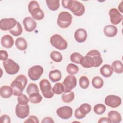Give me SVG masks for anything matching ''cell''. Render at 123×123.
Segmentation results:
<instances>
[{
    "instance_id": "cell-45",
    "label": "cell",
    "mask_w": 123,
    "mask_h": 123,
    "mask_svg": "<svg viewBox=\"0 0 123 123\" xmlns=\"http://www.w3.org/2000/svg\"><path fill=\"white\" fill-rule=\"evenodd\" d=\"M98 123H111V122L109 118L107 117H101L100 118L99 120L98 121Z\"/></svg>"
},
{
    "instance_id": "cell-17",
    "label": "cell",
    "mask_w": 123,
    "mask_h": 123,
    "mask_svg": "<svg viewBox=\"0 0 123 123\" xmlns=\"http://www.w3.org/2000/svg\"><path fill=\"white\" fill-rule=\"evenodd\" d=\"M87 37V33L86 30L83 28L77 29L74 33L75 40L78 43L85 42Z\"/></svg>"
},
{
    "instance_id": "cell-19",
    "label": "cell",
    "mask_w": 123,
    "mask_h": 123,
    "mask_svg": "<svg viewBox=\"0 0 123 123\" xmlns=\"http://www.w3.org/2000/svg\"><path fill=\"white\" fill-rule=\"evenodd\" d=\"M1 45L6 48H10L14 44V40L12 36L9 35L3 36L1 39Z\"/></svg>"
},
{
    "instance_id": "cell-34",
    "label": "cell",
    "mask_w": 123,
    "mask_h": 123,
    "mask_svg": "<svg viewBox=\"0 0 123 123\" xmlns=\"http://www.w3.org/2000/svg\"><path fill=\"white\" fill-rule=\"evenodd\" d=\"M26 92L28 95L34 93H39V89L36 84L30 83L27 86Z\"/></svg>"
},
{
    "instance_id": "cell-5",
    "label": "cell",
    "mask_w": 123,
    "mask_h": 123,
    "mask_svg": "<svg viewBox=\"0 0 123 123\" xmlns=\"http://www.w3.org/2000/svg\"><path fill=\"white\" fill-rule=\"evenodd\" d=\"M72 16L68 12L63 11L60 12L57 19L58 25L62 28L68 27L72 22Z\"/></svg>"
},
{
    "instance_id": "cell-3",
    "label": "cell",
    "mask_w": 123,
    "mask_h": 123,
    "mask_svg": "<svg viewBox=\"0 0 123 123\" xmlns=\"http://www.w3.org/2000/svg\"><path fill=\"white\" fill-rule=\"evenodd\" d=\"M27 83L26 77L23 74L17 76L11 83L10 86L13 90V95L18 96L21 95Z\"/></svg>"
},
{
    "instance_id": "cell-22",
    "label": "cell",
    "mask_w": 123,
    "mask_h": 123,
    "mask_svg": "<svg viewBox=\"0 0 123 123\" xmlns=\"http://www.w3.org/2000/svg\"><path fill=\"white\" fill-rule=\"evenodd\" d=\"M113 69L109 64H104L100 69V73L105 77H110L113 73Z\"/></svg>"
},
{
    "instance_id": "cell-33",
    "label": "cell",
    "mask_w": 123,
    "mask_h": 123,
    "mask_svg": "<svg viewBox=\"0 0 123 123\" xmlns=\"http://www.w3.org/2000/svg\"><path fill=\"white\" fill-rule=\"evenodd\" d=\"M105 106L101 103H98L95 105L94 107V111L98 115L103 114L106 111Z\"/></svg>"
},
{
    "instance_id": "cell-12",
    "label": "cell",
    "mask_w": 123,
    "mask_h": 123,
    "mask_svg": "<svg viewBox=\"0 0 123 123\" xmlns=\"http://www.w3.org/2000/svg\"><path fill=\"white\" fill-rule=\"evenodd\" d=\"M122 103L120 97L114 95L107 96L105 98V103L106 105L112 108L119 107Z\"/></svg>"
},
{
    "instance_id": "cell-18",
    "label": "cell",
    "mask_w": 123,
    "mask_h": 123,
    "mask_svg": "<svg viewBox=\"0 0 123 123\" xmlns=\"http://www.w3.org/2000/svg\"><path fill=\"white\" fill-rule=\"evenodd\" d=\"M103 32L104 34L108 37H111L115 36L117 34L118 30L117 27L113 25H106L104 29Z\"/></svg>"
},
{
    "instance_id": "cell-25",
    "label": "cell",
    "mask_w": 123,
    "mask_h": 123,
    "mask_svg": "<svg viewBox=\"0 0 123 123\" xmlns=\"http://www.w3.org/2000/svg\"><path fill=\"white\" fill-rule=\"evenodd\" d=\"M46 2L48 7L51 11H56L60 7L59 0H46Z\"/></svg>"
},
{
    "instance_id": "cell-21",
    "label": "cell",
    "mask_w": 123,
    "mask_h": 123,
    "mask_svg": "<svg viewBox=\"0 0 123 123\" xmlns=\"http://www.w3.org/2000/svg\"><path fill=\"white\" fill-rule=\"evenodd\" d=\"M108 118L111 123H119L122 120V117L120 113L115 111H111L108 113Z\"/></svg>"
},
{
    "instance_id": "cell-8",
    "label": "cell",
    "mask_w": 123,
    "mask_h": 123,
    "mask_svg": "<svg viewBox=\"0 0 123 123\" xmlns=\"http://www.w3.org/2000/svg\"><path fill=\"white\" fill-rule=\"evenodd\" d=\"M3 65L6 72L10 75L16 74L20 70V66L18 64L11 59H8L4 61Z\"/></svg>"
},
{
    "instance_id": "cell-7",
    "label": "cell",
    "mask_w": 123,
    "mask_h": 123,
    "mask_svg": "<svg viewBox=\"0 0 123 123\" xmlns=\"http://www.w3.org/2000/svg\"><path fill=\"white\" fill-rule=\"evenodd\" d=\"M40 89L43 96L47 98H50L53 97L54 93L50 82L46 79H43L39 82Z\"/></svg>"
},
{
    "instance_id": "cell-37",
    "label": "cell",
    "mask_w": 123,
    "mask_h": 123,
    "mask_svg": "<svg viewBox=\"0 0 123 123\" xmlns=\"http://www.w3.org/2000/svg\"><path fill=\"white\" fill-rule=\"evenodd\" d=\"M78 109L84 115H86L87 114L90 112L91 110V106L88 103H83L81 105Z\"/></svg>"
},
{
    "instance_id": "cell-30",
    "label": "cell",
    "mask_w": 123,
    "mask_h": 123,
    "mask_svg": "<svg viewBox=\"0 0 123 123\" xmlns=\"http://www.w3.org/2000/svg\"><path fill=\"white\" fill-rule=\"evenodd\" d=\"M74 98V94L73 91L64 93L62 95V100L64 102L69 103L72 102Z\"/></svg>"
},
{
    "instance_id": "cell-24",
    "label": "cell",
    "mask_w": 123,
    "mask_h": 123,
    "mask_svg": "<svg viewBox=\"0 0 123 123\" xmlns=\"http://www.w3.org/2000/svg\"><path fill=\"white\" fill-rule=\"evenodd\" d=\"M15 46L18 49L21 51H23L27 49V43L25 38L20 37L17 38L16 39Z\"/></svg>"
},
{
    "instance_id": "cell-26",
    "label": "cell",
    "mask_w": 123,
    "mask_h": 123,
    "mask_svg": "<svg viewBox=\"0 0 123 123\" xmlns=\"http://www.w3.org/2000/svg\"><path fill=\"white\" fill-rule=\"evenodd\" d=\"M113 71L117 74H121L123 72V65L122 62L118 60H116L112 63Z\"/></svg>"
},
{
    "instance_id": "cell-20",
    "label": "cell",
    "mask_w": 123,
    "mask_h": 123,
    "mask_svg": "<svg viewBox=\"0 0 123 123\" xmlns=\"http://www.w3.org/2000/svg\"><path fill=\"white\" fill-rule=\"evenodd\" d=\"M13 94V90L8 86H3L0 89V96L4 98H10Z\"/></svg>"
},
{
    "instance_id": "cell-4",
    "label": "cell",
    "mask_w": 123,
    "mask_h": 123,
    "mask_svg": "<svg viewBox=\"0 0 123 123\" xmlns=\"http://www.w3.org/2000/svg\"><path fill=\"white\" fill-rule=\"evenodd\" d=\"M28 9L34 19L41 20L44 17V13L40 8V6L37 1H30L28 5Z\"/></svg>"
},
{
    "instance_id": "cell-10",
    "label": "cell",
    "mask_w": 123,
    "mask_h": 123,
    "mask_svg": "<svg viewBox=\"0 0 123 123\" xmlns=\"http://www.w3.org/2000/svg\"><path fill=\"white\" fill-rule=\"evenodd\" d=\"M77 84V80L75 76L70 74L67 75L64 78L63 85L64 87V93H67L71 91L75 87Z\"/></svg>"
},
{
    "instance_id": "cell-43",
    "label": "cell",
    "mask_w": 123,
    "mask_h": 123,
    "mask_svg": "<svg viewBox=\"0 0 123 123\" xmlns=\"http://www.w3.org/2000/svg\"><path fill=\"white\" fill-rule=\"evenodd\" d=\"M74 115L76 118H77V119H82L83 118H84L86 115L83 114L79 111L78 108H77L74 111Z\"/></svg>"
},
{
    "instance_id": "cell-29",
    "label": "cell",
    "mask_w": 123,
    "mask_h": 123,
    "mask_svg": "<svg viewBox=\"0 0 123 123\" xmlns=\"http://www.w3.org/2000/svg\"><path fill=\"white\" fill-rule=\"evenodd\" d=\"M23 32V29L20 23L17 22L16 26L12 29L9 30V32L13 36L17 37L21 35Z\"/></svg>"
},
{
    "instance_id": "cell-2",
    "label": "cell",
    "mask_w": 123,
    "mask_h": 123,
    "mask_svg": "<svg viewBox=\"0 0 123 123\" xmlns=\"http://www.w3.org/2000/svg\"><path fill=\"white\" fill-rule=\"evenodd\" d=\"M62 6L70 10L73 14L77 16H82L85 12V8L84 5L77 0H62Z\"/></svg>"
},
{
    "instance_id": "cell-42",
    "label": "cell",
    "mask_w": 123,
    "mask_h": 123,
    "mask_svg": "<svg viewBox=\"0 0 123 123\" xmlns=\"http://www.w3.org/2000/svg\"><path fill=\"white\" fill-rule=\"evenodd\" d=\"M8 52L3 50H1L0 51V59L1 61H5L8 59Z\"/></svg>"
},
{
    "instance_id": "cell-28",
    "label": "cell",
    "mask_w": 123,
    "mask_h": 123,
    "mask_svg": "<svg viewBox=\"0 0 123 123\" xmlns=\"http://www.w3.org/2000/svg\"><path fill=\"white\" fill-rule=\"evenodd\" d=\"M29 101L34 104H37L41 101L42 97L40 95L39 93H34L29 95Z\"/></svg>"
},
{
    "instance_id": "cell-15",
    "label": "cell",
    "mask_w": 123,
    "mask_h": 123,
    "mask_svg": "<svg viewBox=\"0 0 123 123\" xmlns=\"http://www.w3.org/2000/svg\"><path fill=\"white\" fill-rule=\"evenodd\" d=\"M109 14L110 21L114 25L119 24L123 20V16L116 8H112L110 10Z\"/></svg>"
},
{
    "instance_id": "cell-39",
    "label": "cell",
    "mask_w": 123,
    "mask_h": 123,
    "mask_svg": "<svg viewBox=\"0 0 123 123\" xmlns=\"http://www.w3.org/2000/svg\"><path fill=\"white\" fill-rule=\"evenodd\" d=\"M17 101L18 103H19L20 104L26 105L29 102V99L25 95L21 94V95L18 96Z\"/></svg>"
},
{
    "instance_id": "cell-16",
    "label": "cell",
    "mask_w": 123,
    "mask_h": 123,
    "mask_svg": "<svg viewBox=\"0 0 123 123\" xmlns=\"http://www.w3.org/2000/svg\"><path fill=\"white\" fill-rule=\"evenodd\" d=\"M23 23L25 30L28 32L33 31L37 27V23L35 20L31 17H25L23 21Z\"/></svg>"
},
{
    "instance_id": "cell-44",
    "label": "cell",
    "mask_w": 123,
    "mask_h": 123,
    "mask_svg": "<svg viewBox=\"0 0 123 123\" xmlns=\"http://www.w3.org/2000/svg\"><path fill=\"white\" fill-rule=\"evenodd\" d=\"M41 123H54V121L53 120L52 118L49 117H45L43 119V120L41 121Z\"/></svg>"
},
{
    "instance_id": "cell-35",
    "label": "cell",
    "mask_w": 123,
    "mask_h": 123,
    "mask_svg": "<svg viewBox=\"0 0 123 123\" xmlns=\"http://www.w3.org/2000/svg\"><path fill=\"white\" fill-rule=\"evenodd\" d=\"M51 59L55 62H59L62 60V54L57 51H53L50 54Z\"/></svg>"
},
{
    "instance_id": "cell-14",
    "label": "cell",
    "mask_w": 123,
    "mask_h": 123,
    "mask_svg": "<svg viewBox=\"0 0 123 123\" xmlns=\"http://www.w3.org/2000/svg\"><path fill=\"white\" fill-rule=\"evenodd\" d=\"M57 114L62 119L67 120L70 118L73 114V110L69 106H65L59 108L56 111Z\"/></svg>"
},
{
    "instance_id": "cell-31",
    "label": "cell",
    "mask_w": 123,
    "mask_h": 123,
    "mask_svg": "<svg viewBox=\"0 0 123 123\" xmlns=\"http://www.w3.org/2000/svg\"><path fill=\"white\" fill-rule=\"evenodd\" d=\"M79 86L81 88L85 89L88 88L89 85V81L88 78L86 76H82L79 80Z\"/></svg>"
},
{
    "instance_id": "cell-9",
    "label": "cell",
    "mask_w": 123,
    "mask_h": 123,
    "mask_svg": "<svg viewBox=\"0 0 123 123\" xmlns=\"http://www.w3.org/2000/svg\"><path fill=\"white\" fill-rule=\"evenodd\" d=\"M43 68L38 65L30 68L28 71V75L32 81H37L39 79L43 73Z\"/></svg>"
},
{
    "instance_id": "cell-40",
    "label": "cell",
    "mask_w": 123,
    "mask_h": 123,
    "mask_svg": "<svg viewBox=\"0 0 123 123\" xmlns=\"http://www.w3.org/2000/svg\"><path fill=\"white\" fill-rule=\"evenodd\" d=\"M24 123H39V120L38 118L34 116V115H31L29 116V117L25 120Z\"/></svg>"
},
{
    "instance_id": "cell-41",
    "label": "cell",
    "mask_w": 123,
    "mask_h": 123,
    "mask_svg": "<svg viewBox=\"0 0 123 123\" xmlns=\"http://www.w3.org/2000/svg\"><path fill=\"white\" fill-rule=\"evenodd\" d=\"M0 121L1 123H10L11 119L8 115L4 114L1 116Z\"/></svg>"
},
{
    "instance_id": "cell-27",
    "label": "cell",
    "mask_w": 123,
    "mask_h": 123,
    "mask_svg": "<svg viewBox=\"0 0 123 123\" xmlns=\"http://www.w3.org/2000/svg\"><path fill=\"white\" fill-rule=\"evenodd\" d=\"M92 84L94 88L96 89H99L103 86V80L100 77L96 76L92 79Z\"/></svg>"
},
{
    "instance_id": "cell-11",
    "label": "cell",
    "mask_w": 123,
    "mask_h": 123,
    "mask_svg": "<svg viewBox=\"0 0 123 123\" xmlns=\"http://www.w3.org/2000/svg\"><path fill=\"white\" fill-rule=\"evenodd\" d=\"M15 114L17 117L24 119L29 114V106L28 104L21 105L18 103L15 107Z\"/></svg>"
},
{
    "instance_id": "cell-32",
    "label": "cell",
    "mask_w": 123,
    "mask_h": 123,
    "mask_svg": "<svg viewBox=\"0 0 123 123\" xmlns=\"http://www.w3.org/2000/svg\"><path fill=\"white\" fill-rule=\"evenodd\" d=\"M52 88L53 93L57 95H60L64 91L63 85L61 83H57L55 84Z\"/></svg>"
},
{
    "instance_id": "cell-13",
    "label": "cell",
    "mask_w": 123,
    "mask_h": 123,
    "mask_svg": "<svg viewBox=\"0 0 123 123\" xmlns=\"http://www.w3.org/2000/svg\"><path fill=\"white\" fill-rule=\"evenodd\" d=\"M17 23L16 20L13 18L2 19L0 21V28L4 31L10 30L16 26Z\"/></svg>"
},
{
    "instance_id": "cell-46",
    "label": "cell",
    "mask_w": 123,
    "mask_h": 123,
    "mask_svg": "<svg viewBox=\"0 0 123 123\" xmlns=\"http://www.w3.org/2000/svg\"><path fill=\"white\" fill-rule=\"evenodd\" d=\"M123 1H122L121 3L118 6V9H119V10H120V11L122 13L123 12Z\"/></svg>"
},
{
    "instance_id": "cell-6",
    "label": "cell",
    "mask_w": 123,
    "mask_h": 123,
    "mask_svg": "<svg viewBox=\"0 0 123 123\" xmlns=\"http://www.w3.org/2000/svg\"><path fill=\"white\" fill-rule=\"evenodd\" d=\"M50 42L53 47L61 50L65 49L68 45L67 41L59 34H54L52 36L50 39Z\"/></svg>"
},
{
    "instance_id": "cell-38",
    "label": "cell",
    "mask_w": 123,
    "mask_h": 123,
    "mask_svg": "<svg viewBox=\"0 0 123 123\" xmlns=\"http://www.w3.org/2000/svg\"><path fill=\"white\" fill-rule=\"evenodd\" d=\"M83 56L78 52H74L70 56V60L71 62L76 64H80V60Z\"/></svg>"
},
{
    "instance_id": "cell-36",
    "label": "cell",
    "mask_w": 123,
    "mask_h": 123,
    "mask_svg": "<svg viewBox=\"0 0 123 123\" xmlns=\"http://www.w3.org/2000/svg\"><path fill=\"white\" fill-rule=\"evenodd\" d=\"M66 71L69 74L73 75L78 73L79 71V67L75 64L70 63L66 67Z\"/></svg>"
},
{
    "instance_id": "cell-1",
    "label": "cell",
    "mask_w": 123,
    "mask_h": 123,
    "mask_svg": "<svg viewBox=\"0 0 123 123\" xmlns=\"http://www.w3.org/2000/svg\"><path fill=\"white\" fill-rule=\"evenodd\" d=\"M103 62L100 53L97 50L94 49L89 51L85 56H83L80 64L84 68H89L92 67H98Z\"/></svg>"
},
{
    "instance_id": "cell-23",
    "label": "cell",
    "mask_w": 123,
    "mask_h": 123,
    "mask_svg": "<svg viewBox=\"0 0 123 123\" xmlns=\"http://www.w3.org/2000/svg\"><path fill=\"white\" fill-rule=\"evenodd\" d=\"M49 79L52 82H56L60 81L62 77L61 72L58 70H54L49 72Z\"/></svg>"
}]
</instances>
